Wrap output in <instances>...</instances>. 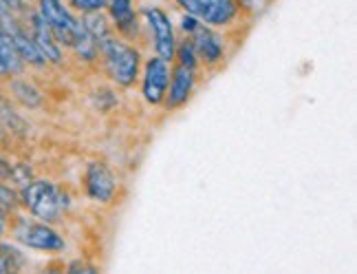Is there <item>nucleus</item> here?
<instances>
[{
  "instance_id": "10",
  "label": "nucleus",
  "mask_w": 357,
  "mask_h": 274,
  "mask_svg": "<svg viewBox=\"0 0 357 274\" xmlns=\"http://www.w3.org/2000/svg\"><path fill=\"white\" fill-rule=\"evenodd\" d=\"M86 195L98 203H113L117 197V177L104 161H91L84 171Z\"/></svg>"
},
{
  "instance_id": "24",
  "label": "nucleus",
  "mask_w": 357,
  "mask_h": 274,
  "mask_svg": "<svg viewBox=\"0 0 357 274\" xmlns=\"http://www.w3.org/2000/svg\"><path fill=\"white\" fill-rule=\"evenodd\" d=\"M7 3H9V7H11L13 13L24 11V0H7Z\"/></svg>"
},
{
  "instance_id": "5",
  "label": "nucleus",
  "mask_w": 357,
  "mask_h": 274,
  "mask_svg": "<svg viewBox=\"0 0 357 274\" xmlns=\"http://www.w3.org/2000/svg\"><path fill=\"white\" fill-rule=\"evenodd\" d=\"M11 232L18 243L26 245V248H33V250L60 252L66 248L62 235L56 228H51V224H47V222H33V219L18 217L16 222H13Z\"/></svg>"
},
{
  "instance_id": "20",
  "label": "nucleus",
  "mask_w": 357,
  "mask_h": 274,
  "mask_svg": "<svg viewBox=\"0 0 357 274\" xmlns=\"http://www.w3.org/2000/svg\"><path fill=\"white\" fill-rule=\"evenodd\" d=\"M71 7L77 13H89V11H100L106 7V0H68Z\"/></svg>"
},
{
  "instance_id": "23",
  "label": "nucleus",
  "mask_w": 357,
  "mask_h": 274,
  "mask_svg": "<svg viewBox=\"0 0 357 274\" xmlns=\"http://www.w3.org/2000/svg\"><path fill=\"white\" fill-rule=\"evenodd\" d=\"M95 272V268L93 266H86V264H82V261H75V264H71L68 266V272Z\"/></svg>"
},
{
  "instance_id": "16",
  "label": "nucleus",
  "mask_w": 357,
  "mask_h": 274,
  "mask_svg": "<svg viewBox=\"0 0 357 274\" xmlns=\"http://www.w3.org/2000/svg\"><path fill=\"white\" fill-rule=\"evenodd\" d=\"M24 266V257L18 248L9 243H0V274L18 272Z\"/></svg>"
},
{
  "instance_id": "1",
  "label": "nucleus",
  "mask_w": 357,
  "mask_h": 274,
  "mask_svg": "<svg viewBox=\"0 0 357 274\" xmlns=\"http://www.w3.org/2000/svg\"><path fill=\"white\" fill-rule=\"evenodd\" d=\"M38 13L45 18L62 49L75 51L86 62L95 60L98 47H95L89 31L84 29V24H82V18H75L62 0H38Z\"/></svg>"
},
{
  "instance_id": "12",
  "label": "nucleus",
  "mask_w": 357,
  "mask_h": 274,
  "mask_svg": "<svg viewBox=\"0 0 357 274\" xmlns=\"http://www.w3.org/2000/svg\"><path fill=\"white\" fill-rule=\"evenodd\" d=\"M104 9L108 11V20H111L115 34L126 38L128 43H132L137 34H139V24H137V11H135L132 0H106Z\"/></svg>"
},
{
  "instance_id": "9",
  "label": "nucleus",
  "mask_w": 357,
  "mask_h": 274,
  "mask_svg": "<svg viewBox=\"0 0 357 274\" xmlns=\"http://www.w3.org/2000/svg\"><path fill=\"white\" fill-rule=\"evenodd\" d=\"M197 82H199V68H190L174 62L170 68L166 100H163L161 106H166V111H176V108L185 106L197 89Z\"/></svg>"
},
{
  "instance_id": "14",
  "label": "nucleus",
  "mask_w": 357,
  "mask_h": 274,
  "mask_svg": "<svg viewBox=\"0 0 357 274\" xmlns=\"http://www.w3.org/2000/svg\"><path fill=\"white\" fill-rule=\"evenodd\" d=\"M82 24H84V29L89 31V36L95 43V47H100L104 40H108L115 34L113 24H111V20H108V16L104 13V9L82 13Z\"/></svg>"
},
{
  "instance_id": "4",
  "label": "nucleus",
  "mask_w": 357,
  "mask_h": 274,
  "mask_svg": "<svg viewBox=\"0 0 357 274\" xmlns=\"http://www.w3.org/2000/svg\"><path fill=\"white\" fill-rule=\"evenodd\" d=\"M174 3L183 9V13H190L214 29L234 27L245 13L241 0H174Z\"/></svg>"
},
{
  "instance_id": "13",
  "label": "nucleus",
  "mask_w": 357,
  "mask_h": 274,
  "mask_svg": "<svg viewBox=\"0 0 357 274\" xmlns=\"http://www.w3.org/2000/svg\"><path fill=\"white\" fill-rule=\"evenodd\" d=\"M29 34L33 38L36 47L40 49V53L45 56L47 64H60L62 58H64V51L60 47V43L53 36V31L49 29V24L45 22V18L40 16L38 11L29 13Z\"/></svg>"
},
{
  "instance_id": "21",
  "label": "nucleus",
  "mask_w": 357,
  "mask_h": 274,
  "mask_svg": "<svg viewBox=\"0 0 357 274\" xmlns=\"http://www.w3.org/2000/svg\"><path fill=\"white\" fill-rule=\"evenodd\" d=\"M199 24H201V22H199L195 16H190V13H183V18H181V31H183L185 36H190L192 31L197 29Z\"/></svg>"
},
{
  "instance_id": "15",
  "label": "nucleus",
  "mask_w": 357,
  "mask_h": 274,
  "mask_svg": "<svg viewBox=\"0 0 357 274\" xmlns=\"http://www.w3.org/2000/svg\"><path fill=\"white\" fill-rule=\"evenodd\" d=\"M24 62L13 49L9 34L5 31V27L0 24V73H20Z\"/></svg>"
},
{
  "instance_id": "19",
  "label": "nucleus",
  "mask_w": 357,
  "mask_h": 274,
  "mask_svg": "<svg viewBox=\"0 0 357 274\" xmlns=\"http://www.w3.org/2000/svg\"><path fill=\"white\" fill-rule=\"evenodd\" d=\"M13 93L18 95V100L26 106H38L40 104V93L31 87V85H26V82L22 80H16L13 82Z\"/></svg>"
},
{
  "instance_id": "17",
  "label": "nucleus",
  "mask_w": 357,
  "mask_h": 274,
  "mask_svg": "<svg viewBox=\"0 0 357 274\" xmlns=\"http://www.w3.org/2000/svg\"><path fill=\"white\" fill-rule=\"evenodd\" d=\"M174 62L190 66V68H199V58L197 51L192 47V40L185 36L183 40H176V49H174Z\"/></svg>"
},
{
  "instance_id": "25",
  "label": "nucleus",
  "mask_w": 357,
  "mask_h": 274,
  "mask_svg": "<svg viewBox=\"0 0 357 274\" xmlns=\"http://www.w3.org/2000/svg\"><path fill=\"white\" fill-rule=\"evenodd\" d=\"M5 232V219H3V212H0V237H3Z\"/></svg>"
},
{
  "instance_id": "8",
  "label": "nucleus",
  "mask_w": 357,
  "mask_h": 274,
  "mask_svg": "<svg viewBox=\"0 0 357 274\" xmlns=\"http://www.w3.org/2000/svg\"><path fill=\"white\" fill-rule=\"evenodd\" d=\"M188 38L192 40V47H195V51H197L199 64H205L208 68L223 64L227 43H225V38L214 29V27H208V24L201 22Z\"/></svg>"
},
{
  "instance_id": "18",
  "label": "nucleus",
  "mask_w": 357,
  "mask_h": 274,
  "mask_svg": "<svg viewBox=\"0 0 357 274\" xmlns=\"http://www.w3.org/2000/svg\"><path fill=\"white\" fill-rule=\"evenodd\" d=\"M22 206V199L20 195L13 190L9 184H3L0 182V212L7 215V212H16Z\"/></svg>"
},
{
  "instance_id": "3",
  "label": "nucleus",
  "mask_w": 357,
  "mask_h": 274,
  "mask_svg": "<svg viewBox=\"0 0 357 274\" xmlns=\"http://www.w3.org/2000/svg\"><path fill=\"white\" fill-rule=\"evenodd\" d=\"M22 206L36 219L47 224H56L68 208V197L62 190L47 180H31L22 188Z\"/></svg>"
},
{
  "instance_id": "22",
  "label": "nucleus",
  "mask_w": 357,
  "mask_h": 274,
  "mask_svg": "<svg viewBox=\"0 0 357 274\" xmlns=\"http://www.w3.org/2000/svg\"><path fill=\"white\" fill-rule=\"evenodd\" d=\"M11 16H16V13L11 11L9 3H7V0H0V22L7 20V18H11Z\"/></svg>"
},
{
  "instance_id": "7",
  "label": "nucleus",
  "mask_w": 357,
  "mask_h": 274,
  "mask_svg": "<svg viewBox=\"0 0 357 274\" xmlns=\"http://www.w3.org/2000/svg\"><path fill=\"white\" fill-rule=\"evenodd\" d=\"M172 62H166L159 56H153L144 62L142 73V95L150 106H161L168 93Z\"/></svg>"
},
{
  "instance_id": "26",
  "label": "nucleus",
  "mask_w": 357,
  "mask_h": 274,
  "mask_svg": "<svg viewBox=\"0 0 357 274\" xmlns=\"http://www.w3.org/2000/svg\"><path fill=\"white\" fill-rule=\"evenodd\" d=\"M24 3H33V0H24Z\"/></svg>"
},
{
  "instance_id": "6",
  "label": "nucleus",
  "mask_w": 357,
  "mask_h": 274,
  "mask_svg": "<svg viewBox=\"0 0 357 274\" xmlns=\"http://www.w3.org/2000/svg\"><path fill=\"white\" fill-rule=\"evenodd\" d=\"M139 13L146 18L148 29L153 34L155 53L166 62H174L176 34H174V24H172L170 16L161 7H153V5H144Z\"/></svg>"
},
{
  "instance_id": "11",
  "label": "nucleus",
  "mask_w": 357,
  "mask_h": 274,
  "mask_svg": "<svg viewBox=\"0 0 357 274\" xmlns=\"http://www.w3.org/2000/svg\"><path fill=\"white\" fill-rule=\"evenodd\" d=\"M0 24L5 27V31L9 34V40H11L13 49H16V53H18L20 60H22L24 64H31V66H45V64H47L45 56H43V53H40V49L36 47V43H33V38H31L29 29H24V27L18 22L16 16H11V18L3 20Z\"/></svg>"
},
{
  "instance_id": "2",
  "label": "nucleus",
  "mask_w": 357,
  "mask_h": 274,
  "mask_svg": "<svg viewBox=\"0 0 357 274\" xmlns=\"http://www.w3.org/2000/svg\"><path fill=\"white\" fill-rule=\"evenodd\" d=\"M98 53L104 60L108 78H111L117 87L128 89L135 85L137 78H139V68H142V53L135 45H130L126 38L113 34L98 47Z\"/></svg>"
}]
</instances>
